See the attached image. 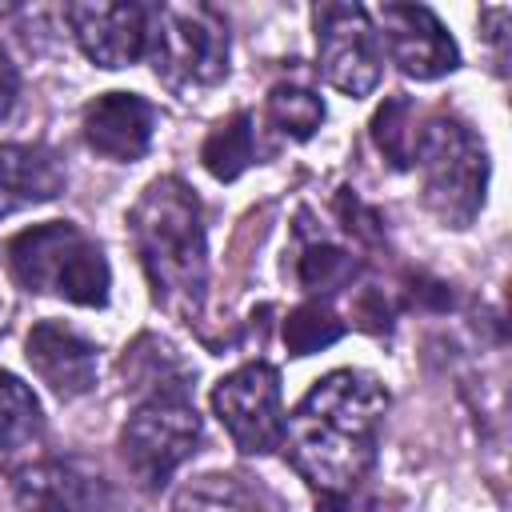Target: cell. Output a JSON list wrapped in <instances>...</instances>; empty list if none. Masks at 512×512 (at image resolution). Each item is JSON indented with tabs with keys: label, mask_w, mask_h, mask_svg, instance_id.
<instances>
[{
	"label": "cell",
	"mask_w": 512,
	"mask_h": 512,
	"mask_svg": "<svg viewBox=\"0 0 512 512\" xmlns=\"http://www.w3.org/2000/svg\"><path fill=\"white\" fill-rule=\"evenodd\" d=\"M388 392L372 372L340 368L284 416V452L292 468L324 496H348L376 460V432Z\"/></svg>",
	"instance_id": "1"
},
{
	"label": "cell",
	"mask_w": 512,
	"mask_h": 512,
	"mask_svg": "<svg viewBox=\"0 0 512 512\" xmlns=\"http://www.w3.org/2000/svg\"><path fill=\"white\" fill-rule=\"evenodd\" d=\"M132 232L152 296L164 308L192 316L208 284V252H204L200 204L188 192V184H180L176 176L152 180L132 212Z\"/></svg>",
	"instance_id": "2"
},
{
	"label": "cell",
	"mask_w": 512,
	"mask_h": 512,
	"mask_svg": "<svg viewBox=\"0 0 512 512\" xmlns=\"http://www.w3.org/2000/svg\"><path fill=\"white\" fill-rule=\"evenodd\" d=\"M8 268L28 292L64 296L84 308L108 304V260L76 224H36L8 244Z\"/></svg>",
	"instance_id": "3"
},
{
	"label": "cell",
	"mask_w": 512,
	"mask_h": 512,
	"mask_svg": "<svg viewBox=\"0 0 512 512\" xmlns=\"http://www.w3.org/2000/svg\"><path fill=\"white\" fill-rule=\"evenodd\" d=\"M412 164L424 180V204L452 228L472 224V216L484 204L488 184V156L484 144L468 132V124L452 116L428 120V128L416 140Z\"/></svg>",
	"instance_id": "4"
},
{
	"label": "cell",
	"mask_w": 512,
	"mask_h": 512,
	"mask_svg": "<svg viewBox=\"0 0 512 512\" xmlns=\"http://www.w3.org/2000/svg\"><path fill=\"white\" fill-rule=\"evenodd\" d=\"M148 52L156 76L168 88H208L228 72L224 16L208 4H160L148 8Z\"/></svg>",
	"instance_id": "5"
},
{
	"label": "cell",
	"mask_w": 512,
	"mask_h": 512,
	"mask_svg": "<svg viewBox=\"0 0 512 512\" xmlns=\"http://www.w3.org/2000/svg\"><path fill=\"white\" fill-rule=\"evenodd\" d=\"M196 440H200L196 408L184 400V392H164V396H148L128 416L120 448L136 480L156 488L196 452Z\"/></svg>",
	"instance_id": "6"
},
{
	"label": "cell",
	"mask_w": 512,
	"mask_h": 512,
	"mask_svg": "<svg viewBox=\"0 0 512 512\" xmlns=\"http://www.w3.org/2000/svg\"><path fill=\"white\" fill-rule=\"evenodd\" d=\"M212 408L240 452L264 456L280 448L284 408H280V372L272 364L256 360V364L228 372L212 392Z\"/></svg>",
	"instance_id": "7"
},
{
	"label": "cell",
	"mask_w": 512,
	"mask_h": 512,
	"mask_svg": "<svg viewBox=\"0 0 512 512\" xmlns=\"http://www.w3.org/2000/svg\"><path fill=\"white\" fill-rule=\"evenodd\" d=\"M316 48L324 80L344 96H368L380 84V36L360 4H320Z\"/></svg>",
	"instance_id": "8"
},
{
	"label": "cell",
	"mask_w": 512,
	"mask_h": 512,
	"mask_svg": "<svg viewBox=\"0 0 512 512\" xmlns=\"http://www.w3.org/2000/svg\"><path fill=\"white\" fill-rule=\"evenodd\" d=\"M380 40L396 68L412 80H436L460 64L456 40L424 4H384L380 12Z\"/></svg>",
	"instance_id": "9"
},
{
	"label": "cell",
	"mask_w": 512,
	"mask_h": 512,
	"mask_svg": "<svg viewBox=\"0 0 512 512\" xmlns=\"http://www.w3.org/2000/svg\"><path fill=\"white\" fill-rule=\"evenodd\" d=\"M84 56L100 68H128L148 52V8L140 4H68L64 8Z\"/></svg>",
	"instance_id": "10"
},
{
	"label": "cell",
	"mask_w": 512,
	"mask_h": 512,
	"mask_svg": "<svg viewBox=\"0 0 512 512\" xmlns=\"http://www.w3.org/2000/svg\"><path fill=\"white\" fill-rule=\"evenodd\" d=\"M24 512H108V484L80 460H44L16 476Z\"/></svg>",
	"instance_id": "11"
},
{
	"label": "cell",
	"mask_w": 512,
	"mask_h": 512,
	"mask_svg": "<svg viewBox=\"0 0 512 512\" xmlns=\"http://www.w3.org/2000/svg\"><path fill=\"white\" fill-rule=\"evenodd\" d=\"M156 108L136 92H104L84 108V140L108 160H140L152 144Z\"/></svg>",
	"instance_id": "12"
},
{
	"label": "cell",
	"mask_w": 512,
	"mask_h": 512,
	"mask_svg": "<svg viewBox=\"0 0 512 512\" xmlns=\"http://www.w3.org/2000/svg\"><path fill=\"white\" fill-rule=\"evenodd\" d=\"M28 364L64 400L84 396L96 384V344L60 320H40L28 332Z\"/></svg>",
	"instance_id": "13"
},
{
	"label": "cell",
	"mask_w": 512,
	"mask_h": 512,
	"mask_svg": "<svg viewBox=\"0 0 512 512\" xmlns=\"http://www.w3.org/2000/svg\"><path fill=\"white\" fill-rule=\"evenodd\" d=\"M64 188V168L44 144H4L0 148V220L52 200Z\"/></svg>",
	"instance_id": "14"
},
{
	"label": "cell",
	"mask_w": 512,
	"mask_h": 512,
	"mask_svg": "<svg viewBox=\"0 0 512 512\" xmlns=\"http://www.w3.org/2000/svg\"><path fill=\"white\" fill-rule=\"evenodd\" d=\"M252 156H256V132L248 112H236L232 120L216 124L200 148V160L216 180H236L252 164Z\"/></svg>",
	"instance_id": "15"
},
{
	"label": "cell",
	"mask_w": 512,
	"mask_h": 512,
	"mask_svg": "<svg viewBox=\"0 0 512 512\" xmlns=\"http://www.w3.org/2000/svg\"><path fill=\"white\" fill-rule=\"evenodd\" d=\"M40 436V404L28 384L0 368V448H24Z\"/></svg>",
	"instance_id": "16"
},
{
	"label": "cell",
	"mask_w": 512,
	"mask_h": 512,
	"mask_svg": "<svg viewBox=\"0 0 512 512\" xmlns=\"http://www.w3.org/2000/svg\"><path fill=\"white\" fill-rule=\"evenodd\" d=\"M268 116L280 132H288L296 140H308L324 120V100L316 92L300 88V84H276L268 92Z\"/></svg>",
	"instance_id": "17"
},
{
	"label": "cell",
	"mask_w": 512,
	"mask_h": 512,
	"mask_svg": "<svg viewBox=\"0 0 512 512\" xmlns=\"http://www.w3.org/2000/svg\"><path fill=\"white\" fill-rule=\"evenodd\" d=\"M340 320L332 316V308L328 304H320V300H312V304H300V308H292L288 312V320H284V344H288V352L292 356H308V352H320V348H328L332 340H340Z\"/></svg>",
	"instance_id": "18"
},
{
	"label": "cell",
	"mask_w": 512,
	"mask_h": 512,
	"mask_svg": "<svg viewBox=\"0 0 512 512\" xmlns=\"http://www.w3.org/2000/svg\"><path fill=\"white\" fill-rule=\"evenodd\" d=\"M172 512H260V504L232 476H204L176 496Z\"/></svg>",
	"instance_id": "19"
},
{
	"label": "cell",
	"mask_w": 512,
	"mask_h": 512,
	"mask_svg": "<svg viewBox=\"0 0 512 512\" xmlns=\"http://www.w3.org/2000/svg\"><path fill=\"white\" fill-rule=\"evenodd\" d=\"M372 136H376V148L396 164V168H408L412 156H416V140L420 132H412V104L404 96L388 100L376 120H372Z\"/></svg>",
	"instance_id": "20"
},
{
	"label": "cell",
	"mask_w": 512,
	"mask_h": 512,
	"mask_svg": "<svg viewBox=\"0 0 512 512\" xmlns=\"http://www.w3.org/2000/svg\"><path fill=\"white\" fill-rule=\"evenodd\" d=\"M352 272H356V260L344 252V248H336V244H312L304 256H300V284L304 288H340V284H348L352 280Z\"/></svg>",
	"instance_id": "21"
},
{
	"label": "cell",
	"mask_w": 512,
	"mask_h": 512,
	"mask_svg": "<svg viewBox=\"0 0 512 512\" xmlns=\"http://www.w3.org/2000/svg\"><path fill=\"white\" fill-rule=\"evenodd\" d=\"M16 92H20V76H16V64L8 60V52H4V44H0V120L12 112Z\"/></svg>",
	"instance_id": "22"
}]
</instances>
